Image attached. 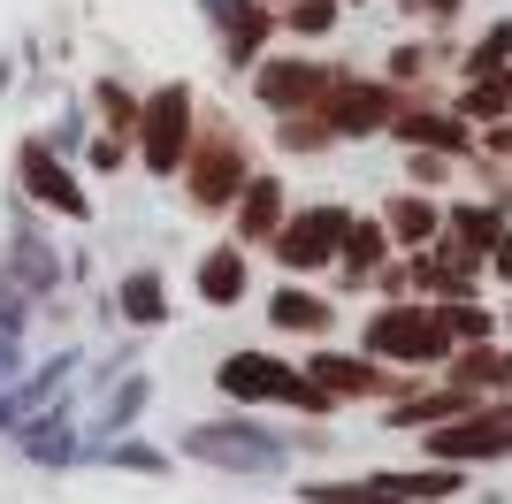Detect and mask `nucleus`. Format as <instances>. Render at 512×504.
Segmentation results:
<instances>
[{
	"mask_svg": "<svg viewBox=\"0 0 512 504\" xmlns=\"http://www.w3.org/2000/svg\"><path fill=\"white\" fill-rule=\"evenodd\" d=\"M192 130H199V92L184 77L153 84L138 100V123H130V161L146 168L153 184H176V168L192 153Z\"/></svg>",
	"mask_w": 512,
	"mask_h": 504,
	"instance_id": "nucleus-3",
	"label": "nucleus"
},
{
	"mask_svg": "<svg viewBox=\"0 0 512 504\" xmlns=\"http://www.w3.org/2000/svg\"><path fill=\"white\" fill-rule=\"evenodd\" d=\"M497 405H505V413H512V398H497Z\"/></svg>",
	"mask_w": 512,
	"mask_h": 504,
	"instance_id": "nucleus-36",
	"label": "nucleus"
},
{
	"mask_svg": "<svg viewBox=\"0 0 512 504\" xmlns=\"http://www.w3.org/2000/svg\"><path fill=\"white\" fill-rule=\"evenodd\" d=\"M413 451H421L428 466H497V459H512V413L497 398H482L474 413H459V420H436V428H421L413 436Z\"/></svg>",
	"mask_w": 512,
	"mask_h": 504,
	"instance_id": "nucleus-5",
	"label": "nucleus"
},
{
	"mask_svg": "<svg viewBox=\"0 0 512 504\" xmlns=\"http://www.w3.org/2000/svg\"><path fill=\"white\" fill-rule=\"evenodd\" d=\"M451 107H459L474 130H482V123H505V115H512V69H490V77L451 84Z\"/></svg>",
	"mask_w": 512,
	"mask_h": 504,
	"instance_id": "nucleus-24",
	"label": "nucleus"
},
{
	"mask_svg": "<svg viewBox=\"0 0 512 504\" xmlns=\"http://www.w3.org/2000/svg\"><path fill=\"white\" fill-rule=\"evenodd\" d=\"M490 69H512V16H497L490 31L474 46H459V62H451V77L467 84V77H490Z\"/></svg>",
	"mask_w": 512,
	"mask_h": 504,
	"instance_id": "nucleus-27",
	"label": "nucleus"
},
{
	"mask_svg": "<svg viewBox=\"0 0 512 504\" xmlns=\"http://www.w3.org/2000/svg\"><path fill=\"white\" fill-rule=\"evenodd\" d=\"M390 252H398V245H390L383 214H352V222H344V245H337V268H329V275H337V291H367V275L383 268Z\"/></svg>",
	"mask_w": 512,
	"mask_h": 504,
	"instance_id": "nucleus-17",
	"label": "nucleus"
},
{
	"mask_svg": "<svg viewBox=\"0 0 512 504\" xmlns=\"http://www.w3.org/2000/svg\"><path fill=\"white\" fill-rule=\"evenodd\" d=\"M505 222H512L505 199H444V237L459 252H474V260H490V245H497Z\"/></svg>",
	"mask_w": 512,
	"mask_h": 504,
	"instance_id": "nucleus-20",
	"label": "nucleus"
},
{
	"mask_svg": "<svg viewBox=\"0 0 512 504\" xmlns=\"http://www.w3.org/2000/svg\"><path fill=\"white\" fill-rule=\"evenodd\" d=\"M299 504H398L383 474H321L299 489Z\"/></svg>",
	"mask_w": 512,
	"mask_h": 504,
	"instance_id": "nucleus-26",
	"label": "nucleus"
},
{
	"mask_svg": "<svg viewBox=\"0 0 512 504\" xmlns=\"http://www.w3.org/2000/svg\"><path fill=\"white\" fill-rule=\"evenodd\" d=\"M344 222H352V207L344 199H306V207L283 214V230L268 237V260H276L283 275H299V283H314V275L337 268V245H344Z\"/></svg>",
	"mask_w": 512,
	"mask_h": 504,
	"instance_id": "nucleus-4",
	"label": "nucleus"
},
{
	"mask_svg": "<svg viewBox=\"0 0 512 504\" xmlns=\"http://www.w3.org/2000/svg\"><path fill=\"white\" fill-rule=\"evenodd\" d=\"M268 146H276L283 161H314V153H329L337 138H329V123L306 107V115H276V138H268Z\"/></svg>",
	"mask_w": 512,
	"mask_h": 504,
	"instance_id": "nucleus-28",
	"label": "nucleus"
},
{
	"mask_svg": "<svg viewBox=\"0 0 512 504\" xmlns=\"http://www.w3.org/2000/svg\"><path fill=\"white\" fill-rule=\"evenodd\" d=\"M444 382H459L474 398H512V344L505 336H497V344H459V352L444 359Z\"/></svg>",
	"mask_w": 512,
	"mask_h": 504,
	"instance_id": "nucleus-18",
	"label": "nucleus"
},
{
	"mask_svg": "<svg viewBox=\"0 0 512 504\" xmlns=\"http://www.w3.org/2000/svg\"><path fill=\"white\" fill-rule=\"evenodd\" d=\"M398 8H406V16L421 23V31H451V16H459L467 0H398Z\"/></svg>",
	"mask_w": 512,
	"mask_h": 504,
	"instance_id": "nucleus-32",
	"label": "nucleus"
},
{
	"mask_svg": "<svg viewBox=\"0 0 512 504\" xmlns=\"http://www.w3.org/2000/svg\"><path fill=\"white\" fill-rule=\"evenodd\" d=\"M406 268H413V298H482V260L474 252H459L444 230L428 237L421 252H406Z\"/></svg>",
	"mask_w": 512,
	"mask_h": 504,
	"instance_id": "nucleus-12",
	"label": "nucleus"
},
{
	"mask_svg": "<svg viewBox=\"0 0 512 504\" xmlns=\"http://www.w3.org/2000/svg\"><path fill=\"white\" fill-rule=\"evenodd\" d=\"M375 214H383V230H390V245H398V252H421L428 237L444 230V199H436V191H413V184L390 191Z\"/></svg>",
	"mask_w": 512,
	"mask_h": 504,
	"instance_id": "nucleus-19",
	"label": "nucleus"
},
{
	"mask_svg": "<svg viewBox=\"0 0 512 504\" xmlns=\"http://www.w3.org/2000/svg\"><path fill=\"white\" fill-rule=\"evenodd\" d=\"M268 8H283V0H268Z\"/></svg>",
	"mask_w": 512,
	"mask_h": 504,
	"instance_id": "nucleus-37",
	"label": "nucleus"
},
{
	"mask_svg": "<svg viewBox=\"0 0 512 504\" xmlns=\"http://www.w3.org/2000/svg\"><path fill=\"white\" fill-rule=\"evenodd\" d=\"M123 314L138 321V329H161V321H169V291H161V275H153V268L123 275Z\"/></svg>",
	"mask_w": 512,
	"mask_h": 504,
	"instance_id": "nucleus-29",
	"label": "nucleus"
},
{
	"mask_svg": "<svg viewBox=\"0 0 512 504\" xmlns=\"http://www.w3.org/2000/svg\"><path fill=\"white\" fill-rule=\"evenodd\" d=\"M482 275H490L497 291H512V222L497 230V245H490V260H482Z\"/></svg>",
	"mask_w": 512,
	"mask_h": 504,
	"instance_id": "nucleus-33",
	"label": "nucleus"
},
{
	"mask_svg": "<svg viewBox=\"0 0 512 504\" xmlns=\"http://www.w3.org/2000/svg\"><path fill=\"white\" fill-rule=\"evenodd\" d=\"M314 115L329 123V138H337V146L383 138L390 115H398V84H390V77H360V69H344V62H337V77H329V92H321Z\"/></svg>",
	"mask_w": 512,
	"mask_h": 504,
	"instance_id": "nucleus-8",
	"label": "nucleus"
},
{
	"mask_svg": "<svg viewBox=\"0 0 512 504\" xmlns=\"http://www.w3.org/2000/svg\"><path fill=\"white\" fill-rule=\"evenodd\" d=\"M199 8H207L214 46H222V62H230L237 77L276 46V8H268V0H199Z\"/></svg>",
	"mask_w": 512,
	"mask_h": 504,
	"instance_id": "nucleus-10",
	"label": "nucleus"
},
{
	"mask_svg": "<svg viewBox=\"0 0 512 504\" xmlns=\"http://www.w3.org/2000/svg\"><path fill=\"white\" fill-rule=\"evenodd\" d=\"M352 16L344 0H283L276 8V39L291 46H321V39H337V23Z\"/></svg>",
	"mask_w": 512,
	"mask_h": 504,
	"instance_id": "nucleus-23",
	"label": "nucleus"
},
{
	"mask_svg": "<svg viewBox=\"0 0 512 504\" xmlns=\"http://www.w3.org/2000/svg\"><path fill=\"white\" fill-rule=\"evenodd\" d=\"M16 191L31 199V207H46V214H69V222H85V214H92L85 184L69 176V161H54V146H46V138H23V153H16Z\"/></svg>",
	"mask_w": 512,
	"mask_h": 504,
	"instance_id": "nucleus-11",
	"label": "nucleus"
},
{
	"mask_svg": "<svg viewBox=\"0 0 512 504\" xmlns=\"http://www.w3.org/2000/svg\"><path fill=\"white\" fill-rule=\"evenodd\" d=\"M474 405H482L474 390H459V382H428V375H421L406 398H390V405H383V420H390V428H406V436H421V428H436V420H459V413H474Z\"/></svg>",
	"mask_w": 512,
	"mask_h": 504,
	"instance_id": "nucleus-16",
	"label": "nucleus"
},
{
	"mask_svg": "<svg viewBox=\"0 0 512 504\" xmlns=\"http://www.w3.org/2000/svg\"><path fill=\"white\" fill-rule=\"evenodd\" d=\"M329 77H337V62H321V54H306V46H268L253 69H245V92H253L260 107H268V123L276 115H306V107H321V92H329Z\"/></svg>",
	"mask_w": 512,
	"mask_h": 504,
	"instance_id": "nucleus-7",
	"label": "nucleus"
},
{
	"mask_svg": "<svg viewBox=\"0 0 512 504\" xmlns=\"http://www.w3.org/2000/svg\"><path fill=\"white\" fill-rule=\"evenodd\" d=\"M360 352L383 367H406V375H444L451 336L428 298H375V314L360 321Z\"/></svg>",
	"mask_w": 512,
	"mask_h": 504,
	"instance_id": "nucleus-2",
	"label": "nucleus"
},
{
	"mask_svg": "<svg viewBox=\"0 0 512 504\" xmlns=\"http://www.w3.org/2000/svg\"><path fill=\"white\" fill-rule=\"evenodd\" d=\"M192 459H214V466H276L283 443L260 436V428H192Z\"/></svg>",
	"mask_w": 512,
	"mask_h": 504,
	"instance_id": "nucleus-21",
	"label": "nucleus"
},
{
	"mask_svg": "<svg viewBox=\"0 0 512 504\" xmlns=\"http://www.w3.org/2000/svg\"><path fill=\"white\" fill-rule=\"evenodd\" d=\"M299 375L321 382L337 405H390V398H406L421 375H406V367H383V359H367L360 344L344 352V344H314V352L299 359Z\"/></svg>",
	"mask_w": 512,
	"mask_h": 504,
	"instance_id": "nucleus-6",
	"label": "nucleus"
},
{
	"mask_svg": "<svg viewBox=\"0 0 512 504\" xmlns=\"http://www.w3.org/2000/svg\"><path fill=\"white\" fill-rule=\"evenodd\" d=\"M192 291H199V306H214V314L245 306V298H253V252L237 245V237L207 245V252L192 260Z\"/></svg>",
	"mask_w": 512,
	"mask_h": 504,
	"instance_id": "nucleus-15",
	"label": "nucleus"
},
{
	"mask_svg": "<svg viewBox=\"0 0 512 504\" xmlns=\"http://www.w3.org/2000/svg\"><path fill=\"white\" fill-rule=\"evenodd\" d=\"M406 184L413 191H451V184H459V161H451V153H421V146H413L406 153Z\"/></svg>",
	"mask_w": 512,
	"mask_h": 504,
	"instance_id": "nucleus-31",
	"label": "nucleus"
},
{
	"mask_svg": "<svg viewBox=\"0 0 512 504\" xmlns=\"http://www.w3.org/2000/svg\"><path fill=\"white\" fill-rule=\"evenodd\" d=\"M428 306L444 321L451 352H459V344H497V306H482V298H428Z\"/></svg>",
	"mask_w": 512,
	"mask_h": 504,
	"instance_id": "nucleus-25",
	"label": "nucleus"
},
{
	"mask_svg": "<svg viewBox=\"0 0 512 504\" xmlns=\"http://www.w3.org/2000/svg\"><path fill=\"white\" fill-rule=\"evenodd\" d=\"M283 214H291V184H283L276 168H253V176H245V191L230 199V214H222V222H230V237H237L245 252H260L268 237L283 230Z\"/></svg>",
	"mask_w": 512,
	"mask_h": 504,
	"instance_id": "nucleus-14",
	"label": "nucleus"
},
{
	"mask_svg": "<svg viewBox=\"0 0 512 504\" xmlns=\"http://www.w3.org/2000/svg\"><path fill=\"white\" fill-rule=\"evenodd\" d=\"M337 291H314L299 275H283L276 291H268V329L276 336H299V344H329L337 336Z\"/></svg>",
	"mask_w": 512,
	"mask_h": 504,
	"instance_id": "nucleus-13",
	"label": "nucleus"
},
{
	"mask_svg": "<svg viewBox=\"0 0 512 504\" xmlns=\"http://www.w3.org/2000/svg\"><path fill=\"white\" fill-rule=\"evenodd\" d=\"M383 482L398 504H459L467 497V466H383Z\"/></svg>",
	"mask_w": 512,
	"mask_h": 504,
	"instance_id": "nucleus-22",
	"label": "nucleus"
},
{
	"mask_svg": "<svg viewBox=\"0 0 512 504\" xmlns=\"http://www.w3.org/2000/svg\"><path fill=\"white\" fill-rule=\"evenodd\" d=\"M245 176H253V138H245L222 107H199L192 153H184V168H176L184 207L192 214H230V199L245 191Z\"/></svg>",
	"mask_w": 512,
	"mask_h": 504,
	"instance_id": "nucleus-1",
	"label": "nucleus"
},
{
	"mask_svg": "<svg viewBox=\"0 0 512 504\" xmlns=\"http://www.w3.org/2000/svg\"><path fill=\"white\" fill-rule=\"evenodd\" d=\"M92 107H100V130H130V123H138V92L115 84V77L92 84Z\"/></svg>",
	"mask_w": 512,
	"mask_h": 504,
	"instance_id": "nucleus-30",
	"label": "nucleus"
},
{
	"mask_svg": "<svg viewBox=\"0 0 512 504\" xmlns=\"http://www.w3.org/2000/svg\"><path fill=\"white\" fill-rule=\"evenodd\" d=\"M344 8H375V0H344Z\"/></svg>",
	"mask_w": 512,
	"mask_h": 504,
	"instance_id": "nucleus-35",
	"label": "nucleus"
},
{
	"mask_svg": "<svg viewBox=\"0 0 512 504\" xmlns=\"http://www.w3.org/2000/svg\"><path fill=\"white\" fill-rule=\"evenodd\" d=\"M497 336L512 344V291H505V306H497Z\"/></svg>",
	"mask_w": 512,
	"mask_h": 504,
	"instance_id": "nucleus-34",
	"label": "nucleus"
},
{
	"mask_svg": "<svg viewBox=\"0 0 512 504\" xmlns=\"http://www.w3.org/2000/svg\"><path fill=\"white\" fill-rule=\"evenodd\" d=\"M214 390L230 405H245V413H260V405H291V390H299V367L283 352H230L222 367H214Z\"/></svg>",
	"mask_w": 512,
	"mask_h": 504,
	"instance_id": "nucleus-9",
	"label": "nucleus"
}]
</instances>
